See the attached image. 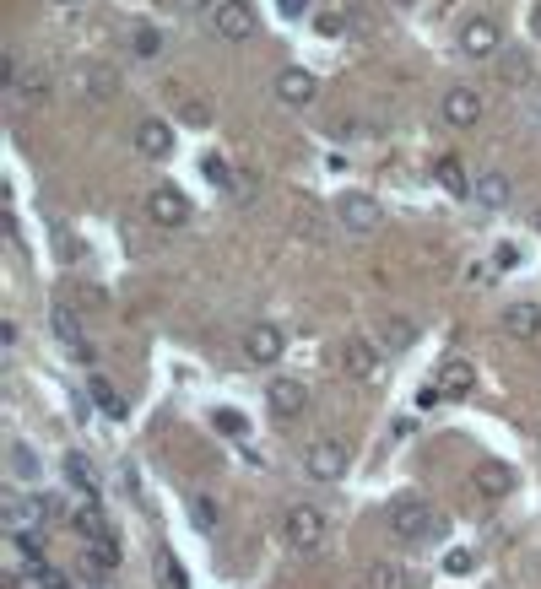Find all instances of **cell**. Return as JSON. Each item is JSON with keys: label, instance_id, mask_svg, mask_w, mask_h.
Here are the masks:
<instances>
[{"label": "cell", "instance_id": "1", "mask_svg": "<svg viewBox=\"0 0 541 589\" xmlns=\"http://www.w3.org/2000/svg\"><path fill=\"white\" fill-rule=\"evenodd\" d=\"M385 525L395 541H428V535H444V519L433 514V503L422 492H395L385 508Z\"/></svg>", "mask_w": 541, "mask_h": 589}, {"label": "cell", "instance_id": "2", "mask_svg": "<svg viewBox=\"0 0 541 589\" xmlns=\"http://www.w3.org/2000/svg\"><path fill=\"white\" fill-rule=\"evenodd\" d=\"M331 211H336V227H341V233H352V238L379 233V222H385V206H379L368 190H341Z\"/></svg>", "mask_w": 541, "mask_h": 589}, {"label": "cell", "instance_id": "3", "mask_svg": "<svg viewBox=\"0 0 541 589\" xmlns=\"http://www.w3.org/2000/svg\"><path fill=\"white\" fill-rule=\"evenodd\" d=\"M282 535L293 552H320L325 546V514L314 503H287L282 508Z\"/></svg>", "mask_w": 541, "mask_h": 589}, {"label": "cell", "instance_id": "4", "mask_svg": "<svg viewBox=\"0 0 541 589\" xmlns=\"http://www.w3.org/2000/svg\"><path fill=\"white\" fill-rule=\"evenodd\" d=\"M71 92L82 103H109L114 92H120V71H114V65H103V60H82L71 71Z\"/></svg>", "mask_w": 541, "mask_h": 589}, {"label": "cell", "instance_id": "5", "mask_svg": "<svg viewBox=\"0 0 541 589\" xmlns=\"http://www.w3.org/2000/svg\"><path fill=\"white\" fill-rule=\"evenodd\" d=\"M460 55L466 60H498L504 55V28L493 17H466L460 22Z\"/></svg>", "mask_w": 541, "mask_h": 589}, {"label": "cell", "instance_id": "6", "mask_svg": "<svg viewBox=\"0 0 541 589\" xmlns=\"http://www.w3.org/2000/svg\"><path fill=\"white\" fill-rule=\"evenodd\" d=\"M347 465H352V454H347L341 438H314V444L303 449V471H309L314 481H341Z\"/></svg>", "mask_w": 541, "mask_h": 589}, {"label": "cell", "instance_id": "7", "mask_svg": "<svg viewBox=\"0 0 541 589\" xmlns=\"http://www.w3.org/2000/svg\"><path fill=\"white\" fill-rule=\"evenodd\" d=\"M211 28H217L222 44H244V38H255V6L249 0H217V11H211Z\"/></svg>", "mask_w": 541, "mask_h": 589}, {"label": "cell", "instance_id": "8", "mask_svg": "<svg viewBox=\"0 0 541 589\" xmlns=\"http://www.w3.org/2000/svg\"><path fill=\"white\" fill-rule=\"evenodd\" d=\"M49 330L65 341V352H71L76 363H92V357H98V352L87 346V330H82V319H76L71 303H55V309H49Z\"/></svg>", "mask_w": 541, "mask_h": 589}, {"label": "cell", "instance_id": "9", "mask_svg": "<svg viewBox=\"0 0 541 589\" xmlns=\"http://www.w3.org/2000/svg\"><path fill=\"white\" fill-rule=\"evenodd\" d=\"M147 217L157 227H184L190 222V200H184V190H174V184H157V190H147Z\"/></svg>", "mask_w": 541, "mask_h": 589}, {"label": "cell", "instance_id": "10", "mask_svg": "<svg viewBox=\"0 0 541 589\" xmlns=\"http://www.w3.org/2000/svg\"><path fill=\"white\" fill-rule=\"evenodd\" d=\"M276 98H282L287 109H309V103L320 98V82H314V71H303V65H287V71H276Z\"/></svg>", "mask_w": 541, "mask_h": 589}, {"label": "cell", "instance_id": "11", "mask_svg": "<svg viewBox=\"0 0 541 589\" xmlns=\"http://www.w3.org/2000/svg\"><path fill=\"white\" fill-rule=\"evenodd\" d=\"M439 114H444V125L471 130L482 119V92L477 87H450V92H444V103H439Z\"/></svg>", "mask_w": 541, "mask_h": 589}, {"label": "cell", "instance_id": "12", "mask_svg": "<svg viewBox=\"0 0 541 589\" xmlns=\"http://www.w3.org/2000/svg\"><path fill=\"white\" fill-rule=\"evenodd\" d=\"M266 406H271L276 422H298L303 411H309V390H303L298 379H276L266 390Z\"/></svg>", "mask_w": 541, "mask_h": 589}, {"label": "cell", "instance_id": "13", "mask_svg": "<svg viewBox=\"0 0 541 589\" xmlns=\"http://www.w3.org/2000/svg\"><path fill=\"white\" fill-rule=\"evenodd\" d=\"M244 357L255 368H271L276 357H282V330L271 325V319H260V325H249L244 330Z\"/></svg>", "mask_w": 541, "mask_h": 589}, {"label": "cell", "instance_id": "14", "mask_svg": "<svg viewBox=\"0 0 541 589\" xmlns=\"http://www.w3.org/2000/svg\"><path fill=\"white\" fill-rule=\"evenodd\" d=\"M433 390H439V400H466L477 390V368H471L466 357H450V363L433 373Z\"/></svg>", "mask_w": 541, "mask_h": 589}, {"label": "cell", "instance_id": "15", "mask_svg": "<svg viewBox=\"0 0 541 589\" xmlns=\"http://www.w3.org/2000/svg\"><path fill=\"white\" fill-rule=\"evenodd\" d=\"M336 357H341V373H347V379H358V384L379 379V352L368 341H341Z\"/></svg>", "mask_w": 541, "mask_h": 589}, {"label": "cell", "instance_id": "16", "mask_svg": "<svg viewBox=\"0 0 541 589\" xmlns=\"http://www.w3.org/2000/svg\"><path fill=\"white\" fill-rule=\"evenodd\" d=\"M498 330H504L509 341H536L541 336V303H509V309L498 314Z\"/></svg>", "mask_w": 541, "mask_h": 589}, {"label": "cell", "instance_id": "17", "mask_svg": "<svg viewBox=\"0 0 541 589\" xmlns=\"http://www.w3.org/2000/svg\"><path fill=\"white\" fill-rule=\"evenodd\" d=\"M130 141H136V152H141V157L163 163V157L174 152V125H168V119H141V125H136V136H130Z\"/></svg>", "mask_w": 541, "mask_h": 589}, {"label": "cell", "instance_id": "18", "mask_svg": "<svg viewBox=\"0 0 541 589\" xmlns=\"http://www.w3.org/2000/svg\"><path fill=\"white\" fill-rule=\"evenodd\" d=\"M471 195H477V206L487 211H504L509 200H514V184H509V173H477V184H471Z\"/></svg>", "mask_w": 541, "mask_h": 589}, {"label": "cell", "instance_id": "19", "mask_svg": "<svg viewBox=\"0 0 541 589\" xmlns=\"http://www.w3.org/2000/svg\"><path fill=\"white\" fill-rule=\"evenodd\" d=\"M49 514V498H22V492H6V519L11 530H38Z\"/></svg>", "mask_w": 541, "mask_h": 589}, {"label": "cell", "instance_id": "20", "mask_svg": "<svg viewBox=\"0 0 541 589\" xmlns=\"http://www.w3.org/2000/svg\"><path fill=\"white\" fill-rule=\"evenodd\" d=\"M498 82H504V87H536V60L525 55V49L498 55Z\"/></svg>", "mask_w": 541, "mask_h": 589}, {"label": "cell", "instance_id": "21", "mask_svg": "<svg viewBox=\"0 0 541 589\" xmlns=\"http://www.w3.org/2000/svg\"><path fill=\"white\" fill-rule=\"evenodd\" d=\"M363 589H417V579L401 562H374V568L363 573Z\"/></svg>", "mask_w": 541, "mask_h": 589}, {"label": "cell", "instance_id": "22", "mask_svg": "<svg viewBox=\"0 0 541 589\" xmlns=\"http://www.w3.org/2000/svg\"><path fill=\"white\" fill-rule=\"evenodd\" d=\"M130 55L157 60L163 55V28H157V22H130Z\"/></svg>", "mask_w": 541, "mask_h": 589}, {"label": "cell", "instance_id": "23", "mask_svg": "<svg viewBox=\"0 0 541 589\" xmlns=\"http://www.w3.org/2000/svg\"><path fill=\"white\" fill-rule=\"evenodd\" d=\"M412 341H417V325H412V319H401V314L379 319V346H385V352H406Z\"/></svg>", "mask_w": 541, "mask_h": 589}, {"label": "cell", "instance_id": "24", "mask_svg": "<svg viewBox=\"0 0 541 589\" xmlns=\"http://www.w3.org/2000/svg\"><path fill=\"white\" fill-rule=\"evenodd\" d=\"M433 179H439V190H450V195H471V173H466V163L460 157H439V168H433Z\"/></svg>", "mask_w": 541, "mask_h": 589}, {"label": "cell", "instance_id": "25", "mask_svg": "<svg viewBox=\"0 0 541 589\" xmlns=\"http://www.w3.org/2000/svg\"><path fill=\"white\" fill-rule=\"evenodd\" d=\"M6 465H11V476H17V481H38V454L22 444V438H11V444H6Z\"/></svg>", "mask_w": 541, "mask_h": 589}, {"label": "cell", "instance_id": "26", "mask_svg": "<svg viewBox=\"0 0 541 589\" xmlns=\"http://www.w3.org/2000/svg\"><path fill=\"white\" fill-rule=\"evenodd\" d=\"M509 487H514V471H509V465H482V476H477V492H482V498H504Z\"/></svg>", "mask_w": 541, "mask_h": 589}, {"label": "cell", "instance_id": "27", "mask_svg": "<svg viewBox=\"0 0 541 589\" xmlns=\"http://www.w3.org/2000/svg\"><path fill=\"white\" fill-rule=\"evenodd\" d=\"M92 406H98L103 417H114V422L125 417V400H120V390H114L109 379H92Z\"/></svg>", "mask_w": 541, "mask_h": 589}, {"label": "cell", "instance_id": "28", "mask_svg": "<svg viewBox=\"0 0 541 589\" xmlns=\"http://www.w3.org/2000/svg\"><path fill=\"white\" fill-rule=\"evenodd\" d=\"M157 584H163V589H190V579H184V568H179L174 552H157Z\"/></svg>", "mask_w": 541, "mask_h": 589}, {"label": "cell", "instance_id": "29", "mask_svg": "<svg viewBox=\"0 0 541 589\" xmlns=\"http://www.w3.org/2000/svg\"><path fill=\"white\" fill-rule=\"evenodd\" d=\"M11 92H22L28 103H44V98H49V71H22Z\"/></svg>", "mask_w": 541, "mask_h": 589}, {"label": "cell", "instance_id": "30", "mask_svg": "<svg viewBox=\"0 0 541 589\" xmlns=\"http://www.w3.org/2000/svg\"><path fill=\"white\" fill-rule=\"evenodd\" d=\"M179 119L184 125H211V109L195 98V92H179Z\"/></svg>", "mask_w": 541, "mask_h": 589}, {"label": "cell", "instance_id": "31", "mask_svg": "<svg viewBox=\"0 0 541 589\" xmlns=\"http://www.w3.org/2000/svg\"><path fill=\"white\" fill-rule=\"evenodd\" d=\"M65 476H71V487H82L92 498V465L82 460V454H65Z\"/></svg>", "mask_w": 541, "mask_h": 589}, {"label": "cell", "instance_id": "32", "mask_svg": "<svg viewBox=\"0 0 541 589\" xmlns=\"http://www.w3.org/2000/svg\"><path fill=\"white\" fill-rule=\"evenodd\" d=\"M190 514H195V525H201V530H217V503H211L206 492H195V498H190Z\"/></svg>", "mask_w": 541, "mask_h": 589}, {"label": "cell", "instance_id": "33", "mask_svg": "<svg viewBox=\"0 0 541 589\" xmlns=\"http://www.w3.org/2000/svg\"><path fill=\"white\" fill-rule=\"evenodd\" d=\"M298 233H309L314 244L325 238V227H320V211H314V206H298Z\"/></svg>", "mask_w": 541, "mask_h": 589}, {"label": "cell", "instance_id": "34", "mask_svg": "<svg viewBox=\"0 0 541 589\" xmlns=\"http://www.w3.org/2000/svg\"><path fill=\"white\" fill-rule=\"evenodd\" d=\"M314 28H320L325 38H336V33H347V17H341V11H320V17H314Z\"/></svg>", "mask_w": 541, "mask_h": 589}, {"label": "cell", "instance_id": "35", "mask_svg": "<svg viewBox=\"0 0 541 589\" xmlns=\"http://www.w3.org/2000/svg\"><path fill=\"white\" fill-rule=\"evenodd\" d=\"M179 17H201V11H217V0H168Z\"/></svg>", "mask_w": 541, "mask_h": 589}, {"label": "cell", "instance_id": "36", "mask_svg": "<svg viewBox=\"0 0 541 589\" xmlns=\"http://www.w3.org/2000/svg\"><path fill=\"white\" fill-rule=\"evenodd\" d=\"M347 33H358V38H363V33H374V17H368L363 6H352V11H347Z\"/></svg>", "mask_w": 541, "mask_h": 589}, {"label": "cell", "instance_id": "37", "mask_svg": "<svg viewBox=\"0 0 541 589\" xmlns=\"http://www.w3.org/2000/svg\"><path fill=\"white\" fill-rule=\"evenodd\" d=\"M471 562H477V557H471L466 546H455V552L444 557V573H471Z\"/></svg>", "mask_w": 541, "mask_h": 589}, {"label": "cell", "instance_id": "38", "mask_svg": "<svg viewBox=\"0 0 541 589\" xmlns=\"http://www.w3.org/2000/svg\"><path fill=\"white\" fill-rule=\"evenodd\" d=\"M217 427H222V433H244V417H239V411H217Z\"/></svg>", "mask_w": 541, "mask_h": 589}, {"label": "cell", "instance_id": "39", "mask_svg": "<svg viewBox=\"0 0 541 589\" xmlns=\"http://www.w3.org/2000/svg\"><path fill=\"white\" fill-rule=\"evenodd\" d=\"M309 6H314V0H276V11H282V17H303Z\"/></svg>", "mask_w": 541, "mask_h": 589}, {"label": "cell", "instance_id": "40", "mask_svg": "<svg viewBox=\"0 0 541 589\" xmlns=\"http://www.w3.org/2000/svg\"><path fill=\"white\" fill-rule=\"evenodd\" d=\"M493 260H498V271H509V265L520 260V249H514V244H498V254H493Z\"/></svg>", "mask_w": 541, "mask_h": 589}, {"label": "cell", "instance_id": "41", "mask_svg": "<svg viewBox=\"0 0 541 589\" xmlns=\"http://www.w3.org/2000/svg\"><path fill=\"white\" fill-rule=\"evenodd\" d=\"M493 281V265H471V287H487Z\"/></svg>", "mask_w": 541, "mask_h": 589}, {"label": "cell", "instance_id": "42", "mask_svg": "<svg viewBox=\"0 0 541 589\" xmlns=\"http://www.w3.org/2000/svg\"><path fill=\"white\" fill-rule=\"evenodd\" d=\"M38 579H44V589H71V584L60 579V573H38Z\"/></svg>", "mask_w": 541, "mask_h": 589}, {"label": "cell", "instance_id": "43", "mask_svg": "<svg viewBox=\"0 0 541 589\" xmlns=\"http://www.w3.org/2000/svg\"><path fill=\"white\" fill-rule=\"evenodd\" d=\"M531 33L541 38V0H536V6H531Z\"/></svg>", "mask_w": 541, "mask_h": 589}, {"label": "cell", "instance_id": "44", "mask_svg": "<svg viewBox=\"0 0 541 589\" xmlns=\"http://www.w3.org/2000/svg\"><path fill=\"white\" fill-rule=\"evenodd\" d=\"M536 233H541V206H536Z\"/></svg>", "mask_w": 541, "mask_h": 589}, {"label": "cell", "instance_id": "45", "mask_svg": "<svg viewBox=\"0 0 541 589\" xmlns=\"http://www.w3.org/2000/svg\"><path fill=\"white\" fill-rule=\"evenodd\" d=\"M390 6H412V0H390Z\"/></svg>", "mask_w": 541, "mask_h": 589}]
</instances>
